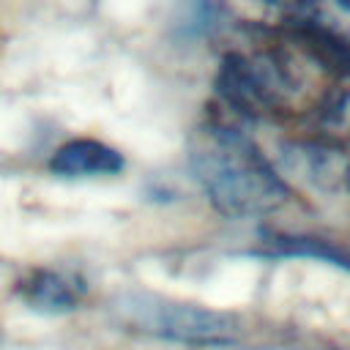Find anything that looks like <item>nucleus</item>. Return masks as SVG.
I'll list each match as a JSON object with an SVG mask.
<instances>
[{"instance_id": "f257e3e1", "label": "nucleus", "mask_w": 350, "mask_h": 350, "mask_svg": "<svg viewBox=\"0 0 350 350\" xmlns=\"http://www.w3.org/2000/svg\"><path fill=\"white\" fill-rule=\"evenodd\" d=\"M189 170L224 216H260L284 202V186L238 131L208 123L194 129L189 142Z\"/></svg>"}, {"instance_id": "f03ea898", "label": "nucleus", "mask_w": 350, "mask_h": 350, "mask_svg": "<svg viewBox=\"0 0 350 350\" xmlns=\"http://www.w3.org/2000/svg\"><path fill=\"white\" fill-rule=\"evenodd\" d=\"M118 312L134 331L186 347H227L241 336L235 314L161 295H126Z\"/></svg>"}, {"instance_id": "7ed1b4c3", "label": "nucleus", "mask_w": 350, "mask_h": 350, "mask_svg": "<svg viewBox=\"0 0 350 350\" xmlns=\"http://www.w3.org/2000/svg\"><path fill=\"white\" fill-rule=\"evenodd\" d=\"M85 293H88V284L79 273L63 271V268H49V265L30 268L14 282L16 301L25 309H30L36 314H46V317H60V314L77 312L79 304L85 301Z\"/></svg>"}, {"instance_id": "20e7f679", "label": "nucleus", "mask_w": 350, "mask_h": 350, "mask_svg": "<svg viewBox=\"0 0 350 350\" xmlns=\"http://www.w3.org/2000/svg\"><path fill=\"white\" fill-rule=\"evenodd\" d=\"M123 153L115 150L112 145L93 139V137H77L63 142L52 156H49V172L57 178H104V175H118L123 170Z\"/></svg>"}]
</instances>
